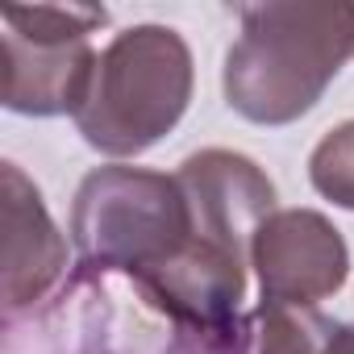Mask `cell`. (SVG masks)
<instances>
[{
    "label": "cell",
    "mask_w": 354,
    "mask_h": 354,
    "mask_svg": "<svg viewBox=\"0 0 354 354\" xmlns=\"http://www.w3.org/2000/svg\"><path fill=\"white\" fill-rule=\"evenodd\" d=\"M221 88L238 117L292 125L354 59V0H267L238 9Z\"/></svg>",
    "instance_id": "1"
},
{
    "label": "cell",
    "mask_w": 354,
    "mask_h": 354,
    "mask_svg": "<svg viewBox=\"0 0 354 354\" xmlns=\"http://www.w3.org/2000/svg\"><path fill=\"white\" fill-rule=\"evenodd\" d=\"M192 88L196 67L180 30L154 21L129 26L96 55V71L71 121L92 150L133 158L184 121Z\"/></svg>",
    "instance_id": "2"
},
{
    "label": "cell",
    "mask_w": 354,
    "mask_h": 354,
    "mask_svg": "<svg viewBox=\"0 0 354 354\" xmlns=\"http://www.w3.org/2000/svg\"><path fill=\"white\" fill-rule=\"evenodd\" d=\"M71 242L84 267L142 279L192 242V209L175 175L96 167L75 188Z\"/></svg>",
    "instance_id": "3"
},
{
    "label": "cell",
    "mask_w": 354,
    "mask_h": 354,
    "mask_svg": "<svg viewBox=\"0 0 354 354\" xmlns=\"http://www.w3.org/2000/svg\"><path fill=\"white\" fill-rule=\"evenodd\" d=\"M5 21V109L26 117L75 113L96 71L92 34L109 21L84 5H9Z\"/></svg>",
    "instance_id": "4"
},
{
    "label": "cell",
    "mask_w": 354,
    "mask_h": 354,
    "mask_svg": "<svg viewBox=\"0 0 354 354\" xmlns=\"http://www.w3.org/2000/svg\"><path fill=\"white\" fill-rule=\"evenodd\" d=\"M250 267L259 275L263 304L317 308L346 283L350 246L325 213L275 209L250 242Z\"/></svg>",
    "instance_id": "5"
},
{
    "label": "cell",
    "mask_w": 354,
    "mask_h": 354,
    "mask_svg": "<svg viewBox=\"0 0 354 354\" xmlns=\"http://www.w3.org/2000/svg\"><path fill=\"white\" fill-rule=\"evenodd\" d=\"M175 180L192 209V234L250 263V242L275 213V184L267 171L238 150L209 146L188 154Z\"/></svg>",
    "instance_id": "6"
},
{
    "label": "cell",
    "mask_w": 354,
    "mask_h": 354,
    "mask_svg": "<svg viewBox=\"0 0 354 354\" xmlns=\"http://www.w3.org/2000/svg\"><path fill=\"white\" fill-rule=\"evenodd\" d=\"M5 308L13 317L38 304L67 267V242L17 162H5Z\"/></svg>",
    "instance_id": "7"
},
{
    "label": "cell",
    "mask_w": 354,
    "mask_h": 354,
    "mask_svg": "<svg viewBox=\"0 0 354 354\" xmlns=\"http://www.w3.org/2000/svg\"><path fill=\"white\" fill-rule=\"evenodd\" d=\"M337 321L321 308L263 304L250 317V354H325Z\"/></svg>",
    "instance_id": "8"
},
{
    "label": "cell",
    "mask_w": 354,
    "mask_h": 354,
    "mask_svg": "<svg viewBox=\"0 0 354 354\" xmlns=\"http://www.w3.org/2000/svg\"><path fill=\"white\" fill-rule=\"evenodd\" d=\"M308 180L313 188L333 201L337 209L354 213V121L333 125L308 154Z\"/></svg>",
    "instance_id": "9"
},
{
    "label": "cell",
    "mask_w": 354,
    "mask_h": 354,
    "mask_svg": "<svg viewBox=\"0 0 354 354\" xmlns=\"http://www.w3.org/2000/svg\"><path fill=\"white\" fill-rule=\"evenodd\" d=\"M325 354H354V325H342V321H337V329H333Z\"/></svg>",
    "instance_id": "10"
}]
</instances>
